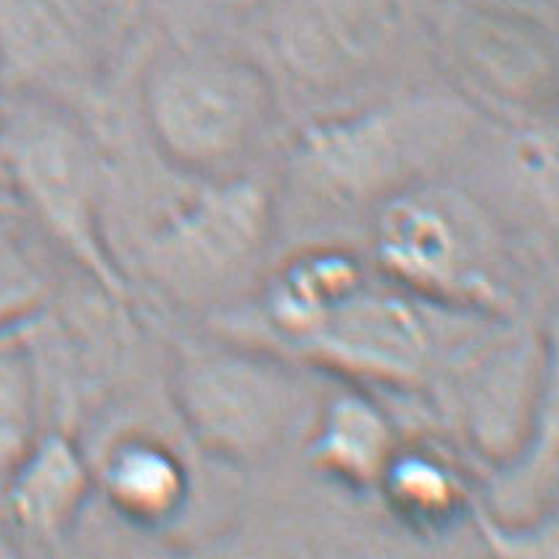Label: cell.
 Instances as JSON below:
<instances>
[{
	"label": "cell",
	"instance_id": "6",
	"mask_svg": "<svg viewBox=\"0 0 559 559\" xmlns=\"http://www.w3.org/2000/svg\"><path fill=\"white\" fill-rule=\"evenodd\" d=\"M145 114L158 148L203 180L240 175L270 127L272 93L249 61L214 50H180L151 69Z\"/></svg>",
	"mask_w": 559,
	"mask_h": 559
},
{
	"label": "cell",
	"instance_id": "14",
	"mask_svg": "<svg viewBox=\"0 0 559 559\" xmlns=\"http://www.w3.org/2000/svg\"><path fill=\"white\" fill-rule=\"evenodd\" d=\"M50 290L43 264L32 257L22 235L0 214V333L43 309Z\"/></svg>",
	"mask_w": 559,
	"mask_h": 559
},
{
	"label": "cell",
	"instance_id": "10",
	"mask_svg": "<svg viewBox=\"0 0 559 559\" xmlns=\"http://www.w3.org/2000/svg\"><path fill=\"white\" fill-rule=\"evenodd\" d=\"M396 449L391 419L359 393L320 406L307 433L311 465L348 488H378Z\"/></svg>",
	"mask_w": 559,
	"mask_h": 559
},
{
	"label": "cell",
	"instance_id": "4",
	"mask_svg": "<svg viewBox=\"0 0 559 559\" xmlns=\"http://www.w3.org/2000/svg\"><path fill=\"white\" fill-rule=\"evenodd\" d=\"M171 396L199 447L238 467L264 465L307 441L320 412L309 385L280 359L212 341L177 343Z\"/></svg>",
	"mask_w": 559,
	"mask_h": 559
},
{
	"label": "cell",
	"instance_id": "5",
	"mask_svg": "<svg viewBox=\"0 0 559 559\" xmlns=\"http://www.w3.org/2000/svg\"><path fill=\"white\" fill-rule=\"evenodd\" d=\"M275 212V190L262 180H203L151 233L145 266L182 307H230L262 280Z\"/></svg>",
	"mask_w": 559,
	"mask_h": 559
},
{
	"label": "cell",
	"instance_id": "13",
	"mask_svg": "<svg viewBox=\"0 0 559 559\" xmlns=\"http://www.w3.org/2000/svg\"><path fill=\"white\" fill-rule=\"evenodd\" d=\"M40 436V393L27 348L0 333V493Z\"/></svg>",
	"mask_w": 559,
	"mask_h": 559
},
{
	"label": "cell",
	"instance_id": "2",
	"mask_svg": "<svg viewBox=\"0 0 559 559\" xmlns=\"http://www.w3.org/2000/svg\"><path fill=\"white\" fill-rule=\"evenodd\" d=\"M430 301L389 277H374L361 259L346 264L270 314L285 341L330 370L370 383L415 389L438 365V330Z\"/></svg>",
	"mask_w": 559,
	"mask_h": 559
},
{
	"label": "cell",
	"instance_id": "11",
	"mask_svg": "<svg viewBox=\"0 0 559 559\" xmlns=\"http://www.w3.org/2000/svg\"><path fill=\"white\" fill-rule=\"evenodd\" d=\"M98 480L114 510L140 525L169 523L190 497L182 456L151 436H127L114 443L100 462Z\"/></svg>",
	"mask_w": 559,
	"mask_h": 559
},
{
	"label": "cell",
	"instance_id": "8",
	"mask_svg": "<svg viewBox=\"0 0 559 559\" xmlns=\"http://www.w3.org/2000/svg\"><path fill=\"white\" fill-rule=\"evenodd\" d=\"M100 37L98 0H0V69L29 95L82 85Z\"/></svg>",
	"mask_w": 559,
	"mask_h": 559
},
{
	"label": "cell",
	"instance_id": "12",
	"mask_svg": "<svg viewBox=\"0 0 559 559\" xmlns=\"http://www.w3.org/2000/svg\"><path fill=\"white\" fill-rule=\"evenodd\" d=\"M378 488L399 518L425 528L456 518L467 501L462 475L447 460L428 449H404L402 443L380 475Z\"/></svg>",
	"mask_w": 559,
	"mask_h": 559
},
{
	"label": "cell",
	"instance_id": "9",
	"mask_svg": "<svg viewBox=\"0 0 559 559\" xmlns=\"http://www.w3.org/2000/svg\"><path fill=\"white\" fill-rule=\"evenodd\" d=\"M93 491V469L72 436L40 433L3 488V504L24 536L56 544L69 536Z\"/></svg>",
	"mask_w": 559,
	"mask_h": 559
},
{
	"label": "cell",
	"instance_id": "3",
	"mask_svg": "<svg viewBox=\"0 0 559 559\" xmlns=\"http://www.w3.org/2000/svg\"><path fill=\"white\" fill-rule=\"evenodd\" d=\"M0 154L16 199L111 301H132L130 280L104 225L106 175L93 138L43 95L5 114Z\"/></svg>",
	"mask_w": 559,
	"mask_h": 559
},
{
	"label": "cell",
	"instance_id": "7",
	"mask_svg": "<svg viewBox=\"0 0 559 559\" xmlns=\"http://www.w3.org/2000/svg\"><path fill=\"white\" fill-rule=\"evenodd\" d=\"M462 135L460 114L415 104L311 127L298 145V169L314 193L346 206L378 209L428 180Z\"/></svg>",
	"mask_w": 559,
	"mask_h": 559
},
{
	"label": "cell",
	"instance_id": "1",
	"mask_svg": "<svg viewBox=\"0 0 559 559\" xmlns=\"http://www.w3.org/2000/svg\"><path fill=\"white\" fill-rule=\"evenodd\" d=\"M374 266L436 307L501 317L514 307V264L480 201L430 180L374 209Z\"/></svg>",
	"mask_w": 559,
	"mask_h": 559
}]
</instances>
